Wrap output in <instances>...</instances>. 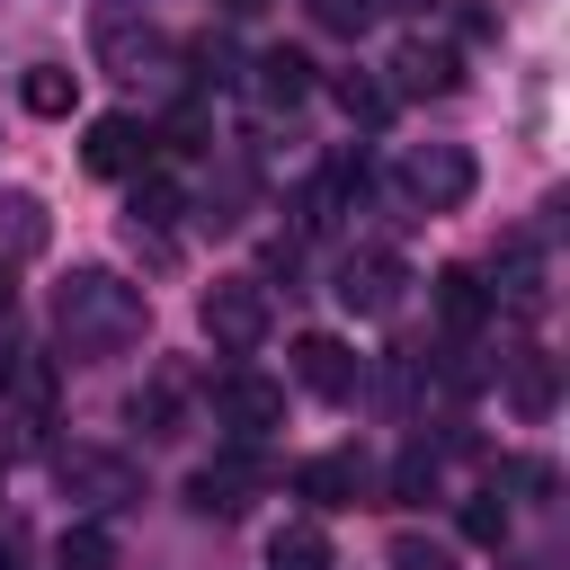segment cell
<instances>
[{
	"instance_id": "obj_19",
	"label": "cell",
	"mask_w": 570,
	"mask_h": 570,
	"mask_svg": "<svg viewBox=\"0 0 570 570\" xmlns=\"http://www.w3.org/2000/svg\"><path fill=\"white\" fill-rule=\"evenodd\" d=\"M330 98H338V116H347V125H383V116H392V89H383L374 71H338V80H330Z\"/></svg>"
},
{
	"instance_id": "obj_5",
	"label": "cell",
	"mask_w": 570,
	"mask_h": 570,
	"mask_svg": "<svg viewBox=\"0 0 570 570\" xmlns=\"http://www.w3.org/2000/svg\"><path fill=\"white\" fill-rule=\"evenodd\" d=\"M401 285H410V267H401L392 249H347V258H338V303H347L356 321L401 312Z\"/></svg>"
},
{
	"instance_id": "obj_18",
	"label": "cell",
	"mask_w": 570,
	"mask_h": 570,
	"mask_svg": "<svg viewBox=\"0 0 570 570\" xmlns=\"http://www.w3.org/2000/svg\"><path fill=\"white\" fill-rule=\"evenodd\" d=\"M267 561H276V570H338V552H330V534H321L312 517H294V525H276V543H267Z\"/></svg>"
},
{
	"instance_id": "obj_20",
	"label": "cell",
	"mask_w": 570,
	"mask_h": 570,
	"mask_svg": "<svg viewBox=\"0 0 570 570\" xmlns=\"http://www.w3.org/2000/svg\"><path fill=\"white\" fill-rule=\"evenodd\" d=\"M454 525H463V543L499 552V543H508V499H499V490H472V499L454 508Z\"/></svg>"
},
{
	"instance_id": "obj_28",
	"label": "cell",
	"mask_w": 570,
	"mask_h": 570,
	"mask_svg": "<svg viewBox=\"0 0 570 570\" xmlns=\"http://www.w3.org/2000/svg\"><path fill=\"white\" fill-rule=\"evenodd\" d=\"M9 312H18V285H9V267H0V330H9Z\"/></svg>"
},
{
	"instance_id": "obj_12",
	"label": "cell",
	"mask_w": 570,
	"mask_h": 570,
	"mask_svg": "<svg viewBox=\"0 0 570 570\" xmlns=\"http://www.w3.org/2000/svg\"><path fill=\"white\" fill-rule=\"evenodd\" d=\"M249 89H258V107H303V98H312V53L267 45V53L249 62Z\"/></svg>"
},
{
	"instance_id": "obj_11",
	"label": "cell",
	"mask_w": 570,
	"mask_h": 570,
	"mask_svg": "<svg viewBox=\"0 0 570 570\" xmlns=\"http://www.w3.org/2000/svg\"><path fill=\"white\" fill-rule=\"evenodd\" d=\"M454 80H463V62H454L445 45H401V53H392V80H383V89H392V98H445Z\"/></svg>"
},
{
	"instance_id": "obj_2",
	"label": "cell",
	"mask_w": 570,
	"mask_h": 570,
	"mask_svg": "<svg viewBox=\"0 0 570 570\" xmlns=\"http://www.w3.org/2000/svg\"><path fill=\"white\" fill-rule=\"evenodd\" d=\"M392 178H401V196H410L419 214H454V205H472V187H481V169H472L463 142H410Z\"/></svg>"
},
{
	"instance_id": "obj_23",
	"label": "cell",
	"mask_w": 570,
	"mask_h": 570,
	"mask_svg": "<svg viewBox=\"0 0 570 570\" xmlns=\"http://www.w3.org/2000/svg\"><path fill=\"white\" fill-rule=\"evenodd\" d=\"M178 401H187V392H178V374H160V383L134 401V428H142V436H178Z\"/></svg>"
},
{
	"instance_id": "obj_17",
	"label": "cell",
	"mask_w": 570,
	"mask_h": 570,
	"mask_svg": "<svg viewBox=\"0 0 570 570\" xmlns=\"http://www.w3.org/2000/svg\"><path fill=\"white\" fill-rule=\"evenodd\" d=\"M71 98H80V71L27 62V80H18V107H27V116H71Z\"/></svg>"
},
{
	"instance_id": "obj_31",
	"label": "cell",
	"mask_w": 570,
	"mask_h": 570,
	"mask_svg": "<svg viewBox=\"0 0 570 570\" xmlns=\"http://www.w3.org/2000/svg\"><path fill=\"white\" fill-rule=\"evenodd\" d=\"M0 481H9V463H0Z\"/></svg>"
},
{
	"instance_id": "obj_16",
	"label": "cell",
	"mask_w": 570,
	"mask_h": 570,
	"mask_svg": "<svg viewBox=\"0 0 570 570\" xmlns=\"http://www.w3.org/2000/svg\"><path fill=\"white\" fill-rule=\"evenodd\" d=\"M125 205H134V232H169V223L187 214V187H178L169 169H134V196H125Z\"/></svg>"
},
{
	"instance_id": "obj_9",
	"label": "cell",
	"mask_w": 570,
	"mask_h": 570,
	"mask_svg": "<svg viewBox=\"0 0 570 570\" xmlns=\"http://www.w3.org/2000/svg\"><path fill=\"white\" fill-rule=\"evenodd\" d=\"M80 160H89L98 178H134V169H151V125H134V116H98L89 142H80Z\"/></svg>"
},
{
	"instance_id": "obj_13",
	"label": "cell",
	"mask_w": 570,
	"mask_h": 570,
	"mask_svg": "<svg viewBox=\"0 0 570 570\" xmlns=\"http://www.w3.org/2000/svg\"><path fill=\"white\" fill-rule=\"evenodd\" d=\"M365 490V463L356 454H312V463H294V499H312V508H347Z\"/></svg>"
},
{
	"instance_id": "obj_14",
	"label": "cell",
	"mask_w": 570,
	"mask_h": 570,
	"mask_svg": "<svg viewBox=\"0 0 570 570\" xmlns=\"http://www.w3.org/2000/svg\"><path fill=\"white\" fill-rule=\"evenodd\" d=\"M508 401H517V419H552V401H561V365H552L543 347L508 356Z\"/></svg>"
},
{
	"instance_id": "obj_4",
	"label": "cell",
	"mask_w": 570,
	"mask_h": 570,
	"mask_svg": "<svg viewBox=\"0 0 570 570\" xmlns=\"http://www.w3.org/2000/svg\"><path fill=\"white\" fill-rule=\"evenodd\" d=\"M53 481H62L71 499H89V508H134V499H142V472H134L125 454H107V445H62V454H53Z\"/></svg>"
},
{
	"instance_id": "obj_6",
	"label": "cell",
	"mask_w": 570,
	"mask_h": 570,
	"mask_svg": "<svg viewBox=\"0 0 570 570\" xmlns=\"http://www.w3.org/2000/svg\"><path fill=\"white\" fill-rule=\"evenodd\" d=\"M214 419H223L240 445H258L267 428H285V383H267V374H249V365H240V374H223V383H214Z\"/></svg>"
},
{
	"instance_id": "obj_3",
	"label": "cell",
	"mask_w": 570,
	"mask_h": 570,
	"mask_svg": "<svg viewBox=\"0 0 570 570\" xmlns=\"http://www.w3.org/2000/svg\"><path fill=\"white\" fill-rule=\"evenodd\" d=\"M196 321H205V338H214L223 356H249V347L267 338L276 303H267V285H258V276H214V285H205V303H196Z\"/></svg>"
},
{
	"instance_id": "obj_29",
	"label": "cell",
	"mask_w": 570,
	"mask_h": 570,
	"mask_svg": "<svg viewBox=\"0 0 570 570\" xmlns=\"http://www.w3.org/2000/svg\"><path fill=\"white\" fill-rule=\"evenodd\" d=\"M258 9H267V0H223V18H258Z\"/></svg>"
},
{
	"instance_id": "obj_7",
	"label": "cell",
	"mask_w": 570,
	"mask_h": 570,
	"mask_svg": "<svg viewBox=\"0 0 570 570\" xmlns=\"http://www.w3.org/2000/svg\"><path fill=\"white\" fill-rule=\"evenodd\" d=\"M258 490H267V463H258L249 445H232L223 463H205V472L187 481V508H196V517H240Z\"/></svg>"
},
{
	"instance_id": "obj_1",
	"label": "cell",
	"mask_w": 570,
	"mask_h": 570,
	"mask_svg": "<svg viewBox=\"0 0 570 570\" xmlns=\"http://www.w3.org/2000/svg\"><path fill=\"white\" fill-rule=\"evenodd\" d=\"M53 330H62V347H71L80 365H107V356H125V347L151 330V303H142V285H125L116 267H71V276L53 285Z\"/></svg>"
},
{
	"instance_id": "obj_30",
	"label": "cell",
	"mask_w": 570,
	"mask_h": 570,
	"mask_svg": "<svg viewBox=\"0 0 570 570\" xmlns=\"http://www.w3.org/2000/svg\"><path fill=\"white\" fill-rule=\"evenodd\" d=\"M383 9H436V0H383Z\"/></svg>"
},
{
	"instance_id": "obj_27",
	"label": "cell",
	"mask_w": 570,
	"mask_h": 570,
	"mask_svg": "<svg viewBox=\"0 0 570 570\" xmlns=\"http://www.w3.org/2000/svg\"><path fill=\"white\" fill-rule=\"evenodd\" d=\"M392 570H445V543H419V534H392Z\"/></svg>"
},
{
	"instance_id": "obj_22",
	"label": "cell",
	"mask_w": 570,
	"mask_h": 570,
	"mask_svg": "<svg viewBox=\"0 0 570 570\" xmlns=\"http://www.w3.org/2000/svg\"><path fill=\"white\" fill-rule=\"evenodd\" d=\"M187 80H196V89H232V80H240L232 45H223V36H196V45H187Z\"/></svg>"
},
{
	"instance_id": "obj_8",
	"label": "cell",
	"mask_w": 570,
	"mask_h": 570,
	"mask_svg": "<svg viewBox=\"0 0 570 570\" xmlns=\"http://www.w3.org/2000/svg\"><path fill=\"white\" fill-rule=\"evenodd\" d=\"M294 383L321 392V401H347V392L365 383V356H356L347 338H330V330H303V338H294Z\"/></svg>"
},
{
	"instance_id": "obj_26",
	"label": "cell",
	"mask_w": 570,
	"mask_h": 570,
	"mask_svg": "<svg viewBox=\"0 0 570 570\" xmlns=\"http://www.w3.org/2000/svg\"><path fill=\"white\" fill-rule=\"evenodd\" d=\"M0 214H9V240H18V249L45 240V205H36V196H0Z\"/></svg>"
},
{
	"instance_id": "obj_25",
	"label": "cell",
	"mask_w": 570,
	"mask_h": 570,
	"mask_svg": "<svg viewBox=\"0 0 570 570\" xmlns=\"http://www.w3.org/2000/svg\"><path fill=\"white\" fill-rule=\"evenodd\" d=\"M312 9V27H330V36H365L374 18H383V0H303Z\"/></svg>"
},
{
	"instance_id": "obj_24",
	"label": "cell",
	"mask_w": 570,
	"mask_h": 570,
	"mask_svg": "<svg viewBox=\"0 0 570 570\" xmlns=\"http://www.w3.org/2000/svg\"><path fill=\"white\" fill-rule=\"evenodd\" d=\"M392 499H401V508H428V499H436V454L410 445V454L392 463Z\"/></svg>"
},
{
	"instance_id": "obj_21",
	"label": "cell",
	"mask_w": 570,
	"mask_h": 570,
	"mask_svg": "<svg viewBox=\"0 0 570 570\" xmlns=\"http://www.w3.org/2000/svg\"><path fill=\"white\" fill-rule=\"evenodd\" d=\"M53 570H116V534L107 525H71L53 543Z\"/></svg>"
},
{
	"instance_id": "obj_15",
	"label": "cell",
	"mask_w": 570,
	"mask_h": 570,
	"mask_svg": "<svg viewBox=\"0 0 570 570\" xmlns=\"http://www.w3.org/2000/svg\"><path fill=\"white\" fill-rule=\"evenodd\" d=\"M490 303H499V294H490L472 267H445V276H436V312H445V330H454V338H472V330L490 321Z\"/></svg>"
},
{
	"instance_id": "obj_10",
	"label": "cell",
	"mask_w": 570,
	"mask_h": 570,
	"mask_svg": "<svg viewBox=\"0 0 570 570\" xmlns=\"http://www.w3.org/2000/svg\"><path fill=\"white\" fill-rule=\"evenodd\" d=\"M98 53H107V71H125V80H142V62H160V27L151 18H134V9H98Z\"/></svg>"
}]
</instances>
